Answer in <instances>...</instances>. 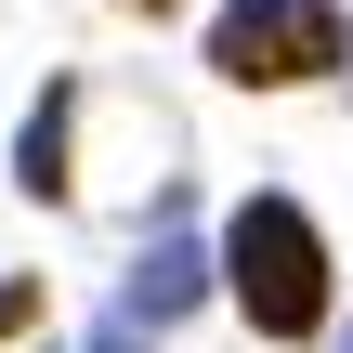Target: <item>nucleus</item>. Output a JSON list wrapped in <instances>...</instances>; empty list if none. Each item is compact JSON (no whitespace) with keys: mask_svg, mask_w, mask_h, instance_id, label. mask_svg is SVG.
Listing matches in <instances>:
<instances>
[{"mask_svg":"<svg viewBox=\"0 0 353 353\" xmlns=\"http://www.w3.org/2000/svg\"><path fill=\"white\" fill-rule=\"evenodd\" d=\"M65 118H79V79H52V92L26 105V131H13V183H26L39 210H65V183H79V170H65Z\"/></svg>","mask_w":353,"mask_h":353,"instance_id":"nucleus-4","label":"nucleus"},{"mask_svg":"<svg viewBox=\"0 0 353 353\" xmlns=\"http://www.w3.org/2000/svg\"><path fill=\"white\" fill-rule=\"evenodd\" d=\"M210 288H223V249H210V236H183V223H170V236H157V249H144V262H131V288H118V314H131V327H144V341H157V327H170V314H196V301H210Z\"/></svg>","mask_w":353,"mask_h":353,"instance_id":"nucleus-3","label":"nucleus"},{"mask_svg":"<svg viewBox=\"0 0 353 353\" xmlns=\"http://www.w3.org/2000/svg\"><path fill=\"white\" fill-rule=\"evenodd\" d=\"M131 13H170V0H131Z\"/></svg>","mask_w":353,"mask_h":353,"instance_id":"nucleus-7","label":"nucleus"},{"mask_svg":"<svg viewBox=\"0 0 353 353\" xmlns=\"http://www.w3.org/2000/svg\"><path fill=\"white\" fill-rule=\"evenodd\" d=\"M39 327V275H0V341H26Z\"/></svg>","mask_w":353,"mask_h":353,"instance_id":"nucleus-5","label":"nucleus"},{"mask_svg":"<svg viewBox=\"0 0 353 353\" xmlns=\"http://www.w3.org/2000/svg\"><path fill=\"white\" fill-rule=\"evenodd\" d=\"M92 353H144V327H131V314H105V327H92Z\"/></svg>","mask_w":353,"mask_h":353,"instance_id":"nucleus-6","label":"nucleus"},{"mask_svg":"<svg viewBox=\"0 0 353 353\" xmlns=\"http://www.w3.org/2000/svg\"><path fill=\"white\" fill-rule=\"evenodd\" d=\"M341 65H353L341 0H223L210 13V79H236V92H301Z\"/></svg>","mask_w":353,"mask_h":353,"instance_id":"nucleus-2","label":"nucleus"},{"mask_svg":"<svg viewBox=\"0 0 353 353\" xmlns=\"http://www.w3.org/2000/svg\"><path fill=\"white\" fill-rule=\"evenodd\" d=\"M341 353H353V341H341Z\"/></svg>","mask_w":353,"mask_h":353,"instance_id":"nucleus-8","label":"nucleus"},{"mask_svg":"<svg viewBox=\"0 0 353 353\" xmlns=\"http://www.w3.org/2000/svg\"><path fill=\"white\" fill-rule=\"evenodd\" d=\"M223 288H236V314H249L262 341H314V327H327V236H314V210H301V196H236V223H223Z\"/></svg>","mask_w":353,"mask_h":353,"instance_id":"nucleus-1","label":"nucleus"}]
</instances>
